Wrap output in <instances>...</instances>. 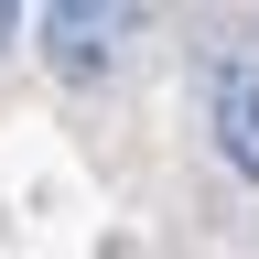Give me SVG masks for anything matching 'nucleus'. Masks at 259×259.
I'll list each match as a JSON object with an SVG mask.
<instances>
[{"mask_svg":"<svg viewBox=\"0 0 259 259\" xmlns=\"http://www.w3.org/2000/svg\"><path fill=\"white\" fill-rule=\"evenodd\" d=\"M32 32H44V65H54L65 87H97V76L130 54L141 11H108V0H54V11H32Z\"/></svg>","mask_w":259,"mask_h":259,"instance_id":"1","label":"nucleus"},{"mask_svg":"<svg viewBox=\"0 0 259 259\" xmlns=\"http://www.w3.org/2000/svg\"><path fill=\"white\" fill-rule=\"evenodd\" d=\"M11 32H22V11H0V44H11Z\"/></svg>","mask_w":259,"mask_h":259,"instance_id":"3","label":"nucleus"},{"mask_svg":"<svg viewBox=\"0 0 259 259\" xmlns=\"http://www.w3.org/2000/svg\"><path fill=\"white\" fill-rule=\"evenodd\" d=\"M205 130H216V162L259 184V54H216L205 76Z\"/></svg>","mask_w":259,"mask_h":259,"instance_id":"2","label":"nucleus"}]
</instances>
